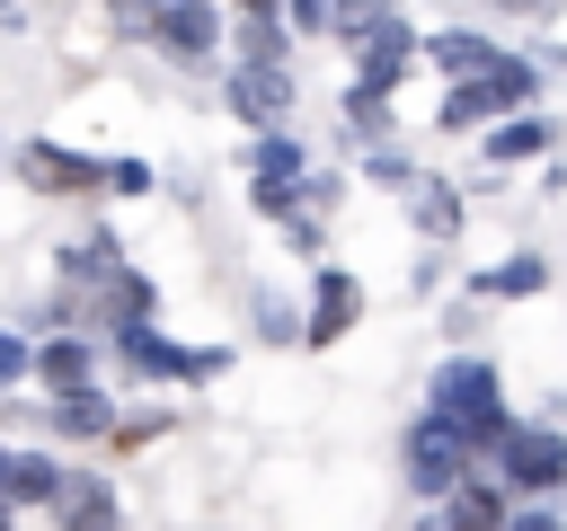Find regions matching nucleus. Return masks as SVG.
I'll use <instances>...</instances> for the list:
<instances>
[{"label": "nucleus", "instance_id": "obj_1", "mask_svg": "<svg viewBox=\"0 0 567 531\" xmlns=\"http://www.w3.org/2000/svg\"><path fill=\"white\" fill-rule=\"evenodd\" d=\"M532 97H540V62H532V53H505L487 80H461V88H443L434 124H443V133H470V124H505V115H532Z\"/></svg>", "mask_w": 567, "mask_h": 531}, {"label": "nucleus", "instance_id": "obj_2", "mask_svg": "<svg viewBox=\"0 0 567 531\" xmlns=\"http://www.w3.org/2000/svg\"><path fill=\"white\" fill-rule=\"evenodd\" d=\"M425 416H443L452 434L505 416V372H496V354H443V363L425 372Z\"/></svg>", "mask_w": 567, "mask_h": 531}, {"label": "nucleus", "instance_id": "obj_3", "mask_svg": "<svg viewBox=\"0 0 567 531\" xmlns=\"http://www.w3.org/2000/svg\"><path fill=\"white\" fill-rule=\"evenodd\" d=\"M399 469H408V496H425V504H452L478 469H470V451H461V434L443 425V416H416L408 434H399Z\"/></svg>", "mask_w": 567, "mask_h": 531}, {"label": "nucleus", "instance_id": "obj_4", "mask_svg": "<svg viewBox=\"0 0 567 531\" xmlns=\"http://www.w3.org/2000/svg\"><path fill=\"white\" fill-rule=\"evenodd\" d=\"M496 487L523 496V504H567V434L558 425H523L496 451Z\"/></svg>", "mask_w": 567, "mask_h": 531}, {"label": "nucleus", "instance_id": "obj_5", "mask_svg": "<svg viewBox=\"0 0 567 531\" xmlns=\"http://www.w3.org/2000/svg\"><path fill=\"white\" fill-rule=\"evenodd\" d=\"M142 35H151L177 71H213V53L230 44V18H213V9H195V0H159V9H142Z\"/></svg>", "mask_w": 567, "mask_h": 531}, {"label": "nucleus", "instance_id": "obj_6", "mask_svg": "<svg viewBox=\"0 0 567 531\" xmlns=\"http://www.w3.org/2000/svg\"><path fill=\"white\" fill-rule=\"evenodd\" d=\"M221 106L239 115V124H257V133H292V106H301V88H292V71H221Z\"/></svg>", "mask_w": 567, "mask_h": 531}, {"label": "nucleus", "instance_id": "obj_7", "mask_svg": "<svg viewBox=\"0 0 567 531\" xmlns=\"http://www.w3.org/2000/svg\"><path fill=\"white\" fill-rule=\"evenodd\" d=\"M18 177H27L35 195H97V186H106V159L62 150V142H18Z\"/></svg>", "mask_w": 567, "mask_h": 531}, {"label": "nucleus", "instance_id": "obj_8", "mask_svg": "<svg viewBox=\"0 0 567 531\" xmlns=\"http://www.w3.org/2000/svg\"><path fill=\"white\" fill-rule=\"evenodd\" d=\"M354 319H363V283H354L346 266H319V274H310V319H301V345H337Z\"/></svg>", "mask_w": 567, "mask_h": 531}, {"label": "nucleus", "instance_id": "obj_9", "mask_svg": "<svg viewBox=\"0 0 567 531\" xmlns=\"http://www.w3.org/2000/svg\"><path fill=\"white\" fill-rule=\"evenodd\" d=\"M35 381H44L53 398H71V389H97V345H89L80 327H53V336H35Z\"/></svg>", "mask_w": 567, "mask_h": 531}, {"label": "nucleus", "instance_id": "obj_10", "mask_svg": "<svg viewBox=\"0 0 567 531\" xmlns=\"http://www.w3.org/2000/svg\"><path fill=\"white\" fill-rule=\"evenodd\" d=\"M115 363H124L133 381H177V372H186V345H177L159 319H142V327H115Z\"/></svg>", "mask_w": 567, "mask_h": 531}, {"label": "nucleus", "instance_id": "obj_11", "mask_svg": "<svg viewBox=\"0 0 567 531\" xmlns=\"http://www.w3.org/2000/svg\"><path fill=\"white\" fill-rule=\"evenodd\" d=\"M230 44H239V53H230L239 71H284V9H275V0H248V9L230 18Z\"/></svg>", "mask_w": 567, "mask_h": 531}, {"label": "nucleus", "instance_id": "obj_12", "mask_svg": "<svg viewBox=\"0 0 567 531\" xmlns=\"http://www.w3.org/2000/svg\"><path fill=\"white\" fill-rule=\"evenodd\" d=\"M35 425L62 434V442H97V434H115V398L106 389H71V398H44Z\"/></svg>", "mask_w": 567, "mask_h": 531}, {"label": "nucleus", "instance_id": "obj_13", "mask_svg": "<svg viewBox=\"0 0 567 531\" xmlns=\"http://www.w3.org/2000/svg\"><path fill=\"white\" fill-rule=\"evenodd\" d=\"M505 522H514V496H505L496 478H470V487H461L425 531H505Z\"/></svg>", "mask_w": 567, "mask_h": 531}, {"label": "nucleus", "instance_id": "obj_14", "mask_svg": "<svg viewBox=\"0 0 567 531\" xmlns=\"http://www.w3.org/2000/svg\"><path fill=\"white\" fill-rule=\"evenodd\" d=\"M53 522H62V531H115V487L89 478V469H71L62 496H53Z\"/></svg>", "mask_w": 567, "mask_h": 531}, {"label": "nucleus", "instance_id": "obj_15", "mask_svg": "<svg viewBox=\"0 0 567 531\" xmlns=\"http://www.w3.org/2000/svg\"><path fill=\"white\" fill-rule=\"evenodd\" d=\"M425 62H434V71H443V80L461 88V80H487V71H496L505 53H496L487 35H470V27H452V35H425Z\"/></svg>", "mask_w": 567, "mask_h": 531}, {"label": "nucleus", "instance_id": "obj_16", "mask_svg": "<svg viewBox=\"0 0 567 531\" xmlns=\"http://www.w3.org/2000/svg\"><path fill=\"white\" fill-rule=\"evenodd\" d=\"M558 150V124L532 106V115H505L496 133H487V168H514V159H549Z\"/></svg>", "mask_w": 567, "mask_h": 531}, {"label": "nucleus", "instance_id": "obj_17", "mask_svg": "<svg viewBox=\"0 0 567 531\" xmlns=\"http://www.w3.org/2000/svg\"><path fill=\"white\" fill-rule=\"evenodd\" d=\"M540 283H549V257H540V248H514V257H496L487 274H470L478 301H532Z\"/></svg>", "mask_w": 567, "mask_h": 531}, {"label": "nucleus", "instance_id": "obj_18", "mask_svg": "<svg viewBox=\"0 0 567 531\" xmlns=\"http://www.w3.org/2000/svg\"><path fill=\"white\" fill-rule=\"evenodd\" d=\"M408 71H416V44H372V53H354V88L346 97H399L408 88Z\"/></svg>", "mask_w": 567, "mask_h": 531}, {"label": "nucleus", "instance_id": "obj_19", "mask_svg": "<svg viewBox=\"0 0 567 531\" xmlns=\"http://www.w3.org/2000/svg\"><path fill=\"white\" fill-rule=\"evenodd\" d=\"M248 177H257V186H310L301 133H257V142H248Z\"/></svg>", "mask_w": 567, "mask_h": 531}, {"label": "nucleus", "instance_id": "obj_20", "mask_svg": "<svg viewBox=\"0 0 567 531\" xmlns=\"http://www.w3.org/2000/svg\"><path fill=\"white\" fill-rule=\"evenodd\" d=\"M62 274L71 283H89V292H115L133 266H124V248H115V230H89L80 248H62Z\"/></svg>", "mask_w": 567, "mask_h": 531}, {"label": "nucleus", "instance_id": "obj_21", "mask_svg": "<svg viewBox=\"0 0 567 531\" xmlns=\"http://www.w3.org/2000/svg\"><path fill=\"white\" fill-rule=\"evenodd\" d=\"M62 478H71V469H62L53 451H18V460H9V513H18V504H27V513H53Z\"/></svg>", "mask_w": 567, "mask_h": 531}, {"label": "nucleus", "instance_id": "obj_22", "mask_svg": "<svg viewBox=\"0 0 567 531\" xmlns=\"http://www.w3.org/2000/svg\"><path fill=\"white\" fill-rule=\"evenodd\" d=\"M408 221L443 248V239H461V195H452V177H416L408 186Z\"/></svg>", "mask_w": 567, "mask_h": 531}, {"label": "nucleus", "instance_id": "obj_23", "mask_svg": "<svg viewBox=\"0 0 567 531\" xmlns=\"http://www.w3.org/2000/svg\"><path fill=\"white\" fill-rule=\"evenodd\" d=\"M399 124H390V106L381 97H346V142H363V150H381Z\"/></svg>", "mask_w": 567, "mask_h": 531}, {"label": "nucleus", "instance_id": "obj_24", "mask_svg": "<svg viewBox=\"0 0 567 531\" xmlns=\"http://www.w3.org/2000/svg\"><path fill=\"white\" fill-rule=\"evenodd\" d=\"M18 381H35V336H18V327H0V398H9Z\"/></svg>", "mask_w": 567, "mask_h": 531}, {"label": "nucleus", "instance_id": "obj_25", "mask_svg": "<svg viewBox=\"0 0 567 531\" xmlns=\"http://www.w3.org/2000/svg\"><path fill=\"white\" fill-rule=\"evenodd\" d=\"M151 159H106V195H151Z\"/></svg>", "mask_w": 567, "mask_h": 531}, {"label": "nucleus", "instance_id": "obj_26", "mask_svg": "<svg viewBox=\"0 0 567 531\" xmlns=\"http://www.w3.org/2000/svg\"><path fill=\"white\" fill-rule=\"evenodd\" d=\"M159 434H168V416H159V407H142V416H115V442H124V451H142V442H159Z\"/></svg>", "mask_w": 567, "mask_h": 531}, {"label": "nucleus", "instance_id": "obj_27", "mask_svg": "<svg viewBox=\"0 0 567 531\" xmlns=\"http://www.w3.org/2000/svg\"><path fill=\"white\" fill-rule=\"evenodd\" d=\"M230 372V345H186V372L177 381H221Z\"/></svg>", "mask_w": 567, "mask_h": 531}, {"label": "nucleus", "instance_id": "obj_28", "mask_svg": "<svg viewBox=\"0 0 567 531\" xmlns=\"http://www.w3.org/2000/svg\"><path fill=\"white\" fill-rule=\"evenodd\" d=\"M284 27H301V35H337V9H319V0H301V9H284Z\"/></svg>", "mask_w": 567, "mask_h": 531}, {"label": "nucleus", "instance_id": "obj_29", "mask_svg": "<svg viewBox=\"0 0 567 531\" xmlns=\"http://www.w3.org/2000/svg\"><path fill=\"white\" fill-rule=\"evenodd\" d=\"M363 177H381V186H416V168H408L399 150H372V159H363Z\"/></svg>", "mask_w": 567, "mask_h": 531}, {"label": "nucleus", "instance_id": "obj_30", "mask_svg": "<svg viewBox=\"0 0 567 531\" xmlns=\"http://www.w3.org/2000/svg\"><path fill=\"white\" fill-rule=\"evenodd\" d=\"M505 531H567V513H558V504H514Z\"/></svg>", "mask_w": 567, "mask_h": 531}, {"label": "nucleus", "instance_id": "obj_31", "mask_svg": "<svg viewBox=\"0 0 567 531\" xmlns=\"http://www.w3.org/2000/svg\"><path fill=\"white\" fill-rule=\"evenodd\" d=\"M257 327H266V336H292V310H284V301L266 292V301H257Z\"/></svg>", "mask_w": 567, "mask_h": 531}, {"label": "nucleus", "instance_id": "obj_32", "mask_svg": "<svg viewBox=\"0 0 567 531\" xmlns=\"http://www.w3.org/2000/svg\"><path fill=\"white\" fill-rule=\"evenodd\" d=\"M0 531H18V513H9V504H0Z\"/></svg>", "mask_w": 567, "mask_h": 531}]
</instances>
